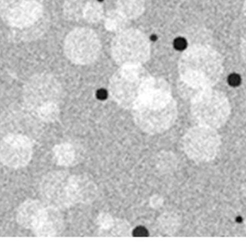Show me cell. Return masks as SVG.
I'll return each instance as SVG.
<instances>
[{
    "mask_svg": "<svg viewBox=\"0 0 246 249\" xmlns=\"http://www.w3.org/2000/svg\"><path fill=\"white\" fill-rule=\"evenodd\" d=\"M132 113L136 124L150 135L162 133L174 124L177 105L165 80L150 77L135 103Z\"/></svg>",
    "mask_w": 246,
    "mask_h": 249,
    "instance_id": "1",
    "label": "cell"
},
{
    "mask_svg": "<svg viewBox=\"0 0 246 249\" xmlns=\"http://www.w3.org/2000/svg\"><path fill=\"white\" fill-rule=\"evenodd\" d=\"M178 71L182 90L193 99L199 92L211 89L220 80L223 71V59L211 48L193 46L182 55Z\"/></svg>",
    "mask_w": 246,
    "mask_h": 249,
    "instance_id": "2",
    "label": "cell"
},
{
    "mask_svg": "<svg viewBox=\"0 0 246 249\" xmlns=\"http://www.w3.org/2000/svg\"><path fill=\"white\" fill-rule=\"evenodd\" d=\"M230 105L220 91L205 90L192 99V116L201 126L217 129L225 124L230 115Z\"/></svg>",
    "mask_w": 246,
    "mask_h": 249,
    "instance_id": "3",
    "label": "cell"
},
{
    "mask_svg": "<svg viewBox=\"0 0 246 249\" xmlns=\"http://www.w3.org/2000/svg\"><path fill=\"white\" fill-rule=\"evenodd\" d=\"M150 78L141 66L122 67L111 77L110 95L121 107L132 108Z\"/></svg>",
    "mask_w": 246,
    "mask_h": 249,
    "instance_id": "4",
    "label": "cell"
},
{
    "mask_svg": "<svg viewBox=\"0 0 246 249\" xmlns=\"http://www.w3.org/2000/svg\"><path fill=\"white\" fill-rule=\"evenodd\" d=\"M111 52L113 59L121 67L141 66L150 56V43L141 31L126 30L113 39Z\"/></svg>",
    "mask_w": 246,
    "mask_h": 249,
    "instance_id": "5",
    "label": "cell"
},
{
    "mask_svg": "<svg viewBox=\"0 0 246 249\" xmlns=\"http://www.w3.org/2000/svg\"><path fill=\"white\" fill-rule=\"evenodd\" d=\"M186 156L198 162H207L217 157L221 138L216 129L199 125L189 129L182 141Z\"/></svg>",
    "mask_w": 246,
    "mask_h": 249,
    "instance_id": "6",
    "label": "cell"
},
{
    "mask_svg": "<svg viewBox=\"0 0 246 249\" xmlns=\"http://www.w3.org/2000/svg\"><path fill=\"white\" fill-rule=\"evenodd\" d=\"M61 96L62 88L58 80L45 73L31 77L22 90L25 107L34 113L46 106L59 104Z\"/></svg>",
    "mask_w": 246,
    "mask_h": 249,
    "instance_id": "7",
    "label": "cell"
},
{
    "mask_svg": "<svg viewBox=\"0 0 246 249\" xmlns=\"http://www.w3.org/2000/svg\"><path fill=\"white\" fill-rule=\"evenodd\" d=\"M72 177L63 171H52L45 175L39 186L44 203L59 210L75 204Z\"/></svg>",
    "mask_w": 246,
    "mask_h": 249,
    "instance_id": "8",
    "label": "cell"
},
{
    "mask_svg": "<svg viewBox=\"0 0 246 249\" xmlns=\"http://www.w3.org/2000/svg\"><path fill=\"white\" fill-rule=\"evenodd\" d=\"M0 17L18 30L31 28L44 17L43 0H0Z\"/></svg>",
    "mask_w": 246,
    "mask_h": 249,
    "instance_id": "9",
    "label": "cell"
},
{
    "mask_svg": "<svg viewBox=\"0 0 246 249\" xmlns=\"http://www.w3.org/2000/svg\"><path fill=\"white\" fill-rule=\"evenodd\" d=\"M65 52L68 59L77 65H88L96 60L101 43L96 34L88 28L74 30L67 36Z\"/></svg>",
    "mask_w": 246,
    "mask_h": 249,
    "instance_id": "10",
    "label": "cell"
},
{
    "mask_svg": "<svg viewBox=\"0 0 246 249\" xmlns=\"http://www.w3.org/2000/svg\"><path fill=\"white\" fill-rule=\"evenodd\" d=\"M33 153V140L25 135L8 134L0 142V161L8 168H24L31 160Z\"/></svg>",
    "mask_w": 246,
    "mask_h": 249,
    "instance_id": "11",
    "label": "cell"
},
{
    "mask_svg": "<svg viewBox=\"0 0 246 249\" xmlns=\"http://www.w3.org/2000/svg\"><path fill=\"white\" fill-rule=\"evenodd\" d=\"M40 122L26 107L14 108L6 113L1 119V130L5 135L20 134L34 140L40 133Z\"/></svg>",
    "mask_w": 246,
    "mask_h": 249,
    "instance_id": "12",
    "label": "cell"
},
{
    "mask_svg": "<svg viewBox=\"0 0 246 249\" xmlns=\"http://www.w3.org/2000/svg\"><path fill=\"white\" fill-rule=\"evenodd\" d=\"M63 217L60 210L46 205L34 232L38 237L57 236L63 231Z\"/></svg>",
    "mask_w": 246,
    "mask_h": 249,
    "instance_id": "13",
    "label": "cell"
},
{
    "mask_svg": "<svg viewBox=\"0 0 246 249\" xmlns=\"http://www.w3.org/2000/svg\"><path fill=\"white\" fill-rule=\"evenodd\" d=\"M46 204L38 200L28 199L18 207L16 219L20 226L34 231L44 213Z\"/></svg>",
    "mask_w": 246,
    "mask_h": 249,
    "instance_id": "14",
    "label": "cell"
},
{
    "mask_svg": "<svg viewBox=\"0 0 246 249\" xmlns=\"http://www.w3.org/2000/svg\"><path fill=\"white\" fill-rule=\"evenodd\" d=\"M73 187L76 204L91 203L96 198V186L87 177L73 175Z\"/></svg>",
    "mask_w": 246,
    "mask_h": 249,
    "instance_id": "15",
    "label": "cell"
},
{
    "mask_svg": "<svg viewBox=\"0 0 246 249\" xmlns=\"http://www.w3.org/2000/svg\"><path fill=\"white\" fill-rule=\"evenodd\" d=\"M144 0H118L117 10L127 20L135 19L144 11Z\"/></svg>",
    "mask_w": 246,
    "mask_h": 249,
    "instance_id": "16",
    "label": "cell"
},
{
    "mask_svg": "<svg viewBox=\"0 0 246 249\" xmlns=\"http://www.w3.org/2000/svg\"><path fill=\"white\" fill-rule=\"evenodd\" d=\"M53 159L58 165H70L75 159L74 147L70 144H58L53 150Z\"/></svg>",
    "mask_w": 246,
    "mask_h": 249,
    "instance_id": "17",
    "label": "cell"
},
{
    "mask_svg": "<svg viewBox=\"0 0 246 249\" xmlns=\"http://www.w3.org/2000/svg\"><path fill=\"white\" fill-rule=\"evenodd\" d=\"M86 3L85 0H66L63 7L65 18L71 20H77L83 18Z\"/></svg>",
    "mask_w": 246,
    "mask_h": 249,
    "instance_id": "18",
    "label": "cell"
},
{
    "mask_svg": "<svg viewBox=\"0 0 246 249\" xmlns=\"http://www.w3.org/2000/svg\"><path fill=\"white\" fill-rule=\"evenodd\" d=\"M127 24V19L118 10L108 13L105 18V26L110 31H122Z\"/></svg>",
    "mask_w": 246,
    "mask_h": 249,
    "instance_id": "19",
    "label": "cell"
},
{
    "mask_svg": "<svg viewBox=\"0 0 246 249\" xmlns=\"http://www.w3.org/2000/svg\"><path fill=\"white\" fill-rule=\"evenodd\" d=\"M104 17L102 5L96 1L86 3L83 12V18L89 23H97Z\"/></svg>",
    "mask_w": 246,
    "mask_h": 249,
    "instance_id": "20",
    "label": "cell"
},
{
    "mask_svg": "<svg viewBox=\"0 0 246 249\" xmlns=\"http://www.w3.org/2000/svg\"><path fill=\"white\" fill-rule=\"evenodd\" d=\"M159 226L162 232L165 233L171 234L176 232L179 226H180V220L176 214H163L162 217L159 218Z\"/></svg>",
    "mask_w": 246,
    "mask_h": 249,
    "instance_id": "21",
    "label": "cell"
},
{
    "mask_svg": "<svg viewBox=\"0 0 246 249\" xmlns=\"http://www.w3.org/2000/svg\"><path fill=\"white\" fill-rule=\"evenodd\" d=\"M34 114L41 122L46 123L54 122L59 116V104L46 106L37 110Z\"/></svg>",
    "mask_w": 246,
    "mask_h": 249,
    "instance_id": "22",
    "label": "cell"
},
{
    "mask_svg": "<svg viewBox=\"0 0 246 249\" xmlns=\"http://www.w3.org/2000/svg\"><path fill=\"white\" fill-rule=\"evenodd\" d=\"M241 51L243 59L246 63V34L243 38L242 41H241Z\"/></svg>",
    "mask_w": 246,
    "mask_h": 249,
    "instance_id": "23",
    "label": "cell"
},
{
    "mask_svg": "<svg viewBox=\"0 0 246 249\" xmlns=\"http://www.w3.org/2000/svg\"><path fill=\"white\" fill-rule=\"evenodd\" d=\"M243 12H244V15H245L246 17V0L245 2H244V7H243Z\"/></svg>",
    "mask_w": 246,
    "mask_h": 249,
    "instance_id": "24",
    "label": "cell"
},
{
    "mask_svg": "<svg viewBox=\"0 0 246 249\" xmlns=\"http://www.w3.org/2000/svg\"><path fill=\"white\" fill-rule=\"evenodd\" d=\"M245 230H246V220L245 221Z\"/></svg>",
    "mask_w": 246,
    "mask_h": 249,
    "instance_id": "25",
    "label": "cell"
}]
</instances>
